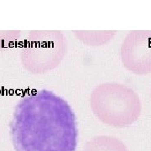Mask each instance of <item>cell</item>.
Masks as SVG:
<instances>
[{"label":"cell","instance_id":"obj_4","mask_svg":"<svg viewBox=\"0 0 151 151\" xmlns=\"http://www.w3.org/2000/svg\"><path fill=\"white\" fill-rule=\"evenodd\" d=\"M124 68L136 75L151 73V30L129 33L120 49Z\"/></svg>","mask_w":151,"mask_h":151},{"label":"cell","instance_id":"obj_3","mask_svg":"<svg viewBox=\"0 0 151 151\" xmlns=\"http://www.w3.org/2000/svg\"><path fill=\"white\" fill-rule=\"evenodd\" d=\"M67 41L59 30L32 31L21 51L23 66L34 74H43L58 67L66 54Z\"/></svg>","mask_w":151,"mask_h":151},{"label":"cell","instance_id":"obj_6","mask_svg":"<svg viewBox=\"0 0 151 151\" xmlns=\"http://www.w3.org/2000/svg\"><path fill=\"white\" fill-rule=\"evenodd\" d=\"M75 36L81 42L92 46H98L110 41L116 31H74Z\"/></svg>","mask_w":151,"mask_h":151},{"label":"cell","instance_id":"obj_2","mask_svg":"<svg viewBox=\"0 0 151 151\" xmlns=\"http://www.w3.org/2000/svg\"><path fill=\"white\" fill-rule=\"evenodd\" d=\"M92 113L103 124L125 128L135 123L142 112L140 98L126 85L105 82L96 86L90 97Z\"/></svg>","mask_w":151,"mask_h":151},{"label":"cell","instance_id":"obj_5","mask_svg":"<svg viewBox=\"0 0 151 151\" xmlns=\"http://www.w3.org/2000/svg\"><path fill=\"white\" fill-rule=\"evenodd\" d=\"M83 151H128L119 139L110 136H98L89 141Z\"/></svg>","mask_w":151,"mask_h":151},{"label":"cell","instance_id":"obj_1","mask_svg":"<svg viewBox=\"0 0 151 151\" xmlns=\"http://www.w3.org/2000/svg\"><path fill=\"white\" fill-rule=\"evenodd\" d=\"M16 151H76V119L69 103L54 92L40 90L20 99L10 123Z\"/></svg>","mask_w":151,"mask_h":151}]
</instances>
